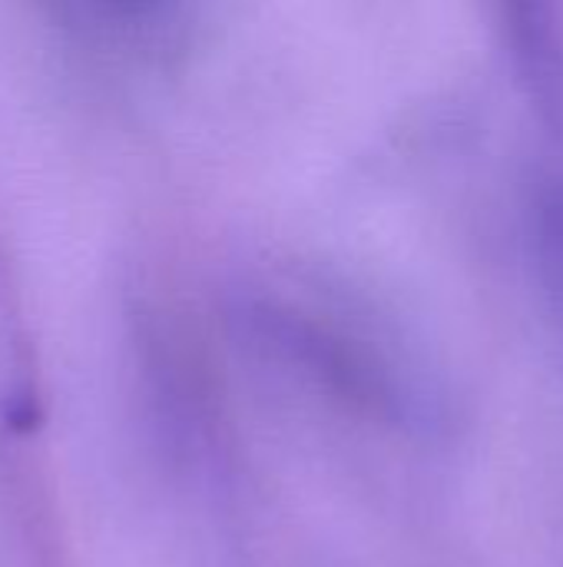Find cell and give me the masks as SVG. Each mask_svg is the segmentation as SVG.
Masks as SVG:
<instances>
[{
  "label": "cell",
  "instance_id": "cell-1",
  "mask_svg": "<svg viewBox=\"0 0 563 567\" xmlns=\"http://www.w3.org/2000/svg\"><path fill=\"white\" fill-rule=\"evenodd\" d=\"M538 249L544 272L563 302V193L548 199L538 216Z\"/></svg>",
  "mask_w": 563,
  "mask_h": 567
},
{
  "label": "cell",
  "instance_id": "cell-2",
  "mask_svg": "<svg viewBox=\"0 0 563 567\" xmlns=\"http://www.w3.org/2000/svg\"><path fill=\"white\" fill-rule=\"evenodd\" d=\"M90 7H96L100 13L113 17V20H123V23H146L153 17L163 13V7L169 0H86Z\"/></svg>",
  "mask_w": 563,
  "mask_h": 567
}]
</instances>
